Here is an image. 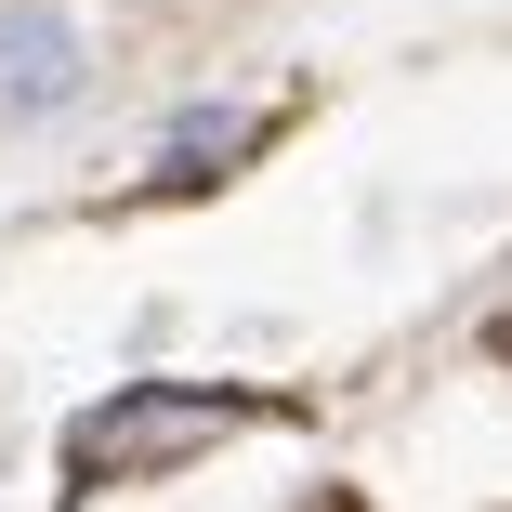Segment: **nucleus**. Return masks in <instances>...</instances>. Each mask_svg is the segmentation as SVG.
Returning a JSON list of instances; mask_svg holds the SVG:
<instances>
[{
	"instance_id": "f257e3e1",
	"label": "nucleus",
	"mask_w": 512,
	"mask_h": 512,
	"mask_svg": "<svg viewBox=\"0 0 512 512\" xmlns=\"http://www.w3.org/2000/svg\"><path fill=\"white\" fill-rule=\"evenodd\" d=\"M79 79H92V14H66V0H14V14H0V119L79 106Z\"/></svg>"
},
{
	"instance_id": "f03ea898",
	"label": "nucleus",
	"mask_w": 512,
	"mask_h": 512,
	"mask_svg": "<svg viewBox=\"0 0 512 512\" xmlns=\"http://www.w3.org/2000/svg\"><path fill=\"white\" fill-rule=\"evenodd\" d=\"M224 421H237L224 394H132L119 421H79V473H132V460L197 447V434H224Z\"/></svg>"
}]
</instances>
